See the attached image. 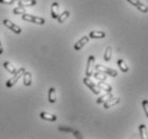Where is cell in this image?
<instances>
[{"instance_id": "obj_6", "label": "cell", "mask_w": 148, "mask_h": 139, "mask_svg": "<svg viewBox=\"0 0 148 139\" xmlns=\"http://www.w3.org/2000/svg\"><path fill=\"white\" fill-rule=\"evenodd\" d=\"M129 3L132 4L133 7H135L138 10H140L143 13H147L148 12V7H146L143 2H141L140 0H127Z\"/></svg>"}, {"instance_id": "obj_20", "label": "cell", "mask_w": 148, "mask_h": 139, "mask_svg": "<svg viewBox=\"0 0 148 139\" xmlns=\"http://www.w3.org/2000/svg\"><path fill=\"white\" fill-rule=\"evenodd\" d=\"M98 88L100 89V90H103L106 92H112V87L108 84H104V82H99L97 84Z\"/></svg>"}, {"instance_id": "obj_10", "label": "cell", "mask_w": 148, "mask_h": 139, "mask_svg": "<svg viewBox=\"0 0 148 139\" xmlns=\"http://www.w3.org/2000/svg\"><path fill=\"white\" fill-rule=\"evenodd\" d=\"M59 15H60V6L58 2H53L51 4V17L57 19Z\"/></svg>"}, {"instance_id": "obj_12", "label": "cell", "mask_w": 148, "mask_h": 139, "mask_svg": "<svg viewBox=\"0 0 148 139\" xmlns=\"http://www.w3.org/2000/svg\"><path fill=\"white\" fill-rule=\"evenodd\" d=\"M40 118L43 119V120H46V121H51V122H54L57 121V115H51V113H48V112H40Z\"/></svg>"}, {"instance_id": "obj_9", "label": "cell", "mask_w": 148, "mask_h": 139, "mask_svg": "<svg viewBox=\"0 0 148 139\" xmlns=\"http://www.w3.org/2000/svg\"><path fill=\"white\" fill-rule=\"evenodd\" d=\"M88 41H90V37H86V35H85V37H82L80 40H79V41H77V43L74 45V49H75V50H80L84 45L88 44Z\"/></svg>"}, {"instance_id": "obj_8", "label": "cell", "mask_w": 148, "mask_h": 139, "mask_svg": "<svg viewBox=\"0 0 148 139\" xmlns=\"http://www.w3.org/2000/svg\"><path fill=\"white\" fill-rule=\"evenodd\" d=\"M121 102V100H119V98H110L109 100H107L106 102L103 103V107L104 109H109L111 108V107H113V106L117 105L118 103Z\"/></svg>"}, {"instance_id": "obj_11", "label": "cell", "mask_w": 148, "mask_h": 139, "mask_svg": "<svg viewBox=\"0 0 148 139\" xmlns=\"http://www.w3.org/2000/svg\"><path fill=\"white\" fill-rule=\"evenodd\" d=\"M23 82H24V85L26 87L31 86V84H32V76H31L30 72L25 71L24 75H23Z\"/></svg>"}, {"instance_id": "obj_18", "label": "cell", "mask_w": 148, "mask_h": 139, "mask_svg": "<svg viewBox=\"0 0 148 139\" xmlns=\"http://www.w3.org/2000/svg\"><path fill=\"white\" fill-rule=\"evenodd\" d=\"M112 96H113L112 92H107L106 94L101 95L100 98H98V100L96 101V103H97V104H102V103H104L107 100H109V98H112Z\"/></svg>"}, {"instance_id": "obj_1", "label": "cell", "mask_w": 148, "mask_h": 139, "mask_svg": "<svg viewBox=\"0 0 148 139\" xmlns=\"http://www.w3.org/2000/svg\"><path fill=\"white\" fill-rule=\"evenodd\" d=\"M25 71H26V70H25L24 66H20V68H18L15 73H14L13 77H11L9 80H7V82H5V86H7L8 88H11V87H13L15 84H17V82H18L20 78H21V76L24 75Z\"/></svg>"}, {"instance_id": "obj_5", "label": "cell", "mask_w": 148, "mask_h": 139, "mask_svg": "<svg viewBox=\"0 0 148 139\" xmlns=\"http://www.w3.org/2000/svg\"><path fill=\"white\" fill-rule=\"evenodd\" d=\"M94 66H95V57L94 56H90L88 59L86 70H85V75H86L88 77L93 76V73H94Z\"/></svg>"}, {"instance_id": "obj_25", "label": "cell", "mask_w": 148, "mask_h": 139, "mask_svg": "<svg viewBox=\"0 0 148 139\" xmlns=\"http://www.w3.org/2000/svg\"><path fill=\"white\" fill-rule=\"evenodd\" d=\"M142 106H143V109L145 111V115L148 118V101L147 100H143L142 101Z\"/></svg>"}, {"instance_id": "obj_15", "label": "cell", "mask_w": 148, "mask_h": 139, "mask_svg": "<svg viewBox=\"0 0 148 139\" xmlns=\"http://www.w3.org/2000/svg\"><path fill=\"white\" fill-rule=\"evenodd\" d=\"M88 37L92 39H103L106 37V32H103V31H91Z\"/></svg>"}, {"instance_id": "obj_14", "label": "cell", "mask_w": 148, "mask_h": 139, "mask_svg": "<svg viewBox=\"0 0 148 139\" xmlns=\"http://www.w3.org/2000/svg\"><path fill=\"white\" fill-rule=\"evenodd\" d=\"M36 4V0H19L18 1V7H33Z\"/></svg>"}, {"instance_id": "obj_21", "label": "cell", "mask_w": 148, "mask_h": 139, "mask_svg": "<svg viewBox=\"0 0 148 139\" xmlns=\"http://www.w3.org/2000/svg\"><path fill=\"white\" fill-rule=\"evenodd\" d=\"M68 17H69V12H68V11H64L63 13L59 15V17H58L57 19H58V21H59V24H63Z\"/></svg>"}, {"instance_id": "obj_4", "label": "cell", "mask_w": 148, "mask_h": 139, "mask_svg": "<svg viewBox=\"0 0 148 139\" xmlns=\"http://www.w3.org/2000/svg\"><path fill=\"white\" fill-rule=\"evenodd\" d=\"M83 84L86 86V87H88V88L91 89V91L93 92L94 94H99V93H100V89L98 88V86L92 82L91 79H90V77H88V76L83 78Z\"/></svg>"}, {"instance_id": "obj_16", "label": "cell", "mask_w": 148, "mask_h": 139, "mask_svg": "<svg viewBox=\"0 0 148 139\" xmlns=\"http://www.w3.org/2000/svg\"><path fill=\"white\" fill-rule=\"evenodd\" d=\"M138 131H140V136H141L142 139H147L148 138V134H147V127L144 124H141L138 126Z\"/></svg>"}, {"instance_id": "obj_22", "label": "cell", "mask_w": 148, "mask_h": 139, "mask_svg": "<svg viewBox=\"0 0 148 139\" xmlns=\"http://www.w3.org/2000/svg\"><path fill=\"white\" fill-rule=\"evenodd\" d=\"M111 58H112V47L111 46H107L106 51H104V56H103L104 61L109 62L111 60Z\"/></svg>"}, {"instance_id": "obj_28", "label": "cell", "mask_w": 148, "mask_h": 139, "mask_svg": "<svg viewBox=\"0 0 148 139\" xmlns=\"http://www.w3.org/2000/svg\"><path fill=\"white\" fill-rule=\"evenodd\" d=\"M74 135H75V137H78V138H81V136H80V133L79 132H77V131H74Z\"/></svg>"}, {"instance_id": "obj_24", "label": "cell", "mask_w": 148, "mask_h": 139, "mask_svg": "<svg viewBox=\"0 0 148 139\" xmlns=\"http://www.w3.org/2000/svg\"><path fill=\"white\" fill-rule=\"evenodd\" d=\"M13 13L16 14V15H23V14L26 13V9L23 7H17L13 10Z\"/></svg>"}, {"instance_id": "obj_29", "label": "cell", "mask_w": 148, "mask_h": 139, "mask_svg": "<svg viewBox=\"0 0 148 139\" xmlns=\"http://www.w3.org/2000/svg\"><path fill=\"white\" fill-rule=\"evenodd\" d=\"M3 53V48H2V45H1V41H0V55Z\"/></svg>"}, {"instance_id": "obj_7", "label": "cell", "mask_w": 148, "mask_h": 139, "mask_svg": "<svg viewBox=\"0 0 148 139\" xmlns=\"http://www.w3.org/2000/svg\"><path fill=\"white\" fill-rule=\"evenodd\" d=\"M3 25L5 26V27L9 28L10 30L13 31L14 33H16V34L21 33V28L18 27L17 25H15L14 23H12L11 21H9V19H3Z\"/></svg>"}, {"instance_id": "obj_26", "label": "cell", "mask_w": 148, "mask_h": 139, "mask_svg": "<svg viewBox=\"0 0 148 139\" xmlns=\"http://www.w3.org/2000/svg\"><path fill=\"white\" fill-rule=\"evenodd\" d=\"M59 131H61V132H71V133H73L75 129H71V127H67V126H59Z\"/></svg>"}, {"instance_id": "obj_23", "label": "cell", "mask_w": 148, "mask_h": 139, "mask_svg": "<svg viewBox=\"0 0 148 139\" xmlns=\"http://www.w3.org/2000/svg\"><path fill=\"white\" fill-rule=\"evenodd\" d=\"M93 75H94V77L96 78V79H98L99 82H106V80H107V75L104 74V73L96 71L95 73H93Z\"/></svg>"}, {"instance_id": "obj_13", "label": "cell", "mask_w": 148, "mask_h": 139, "mask_svg": "<svg viewBox=\"0 0 148 139\" xmlns=\"http://www.w3.org/2000/svg\"><path fill=\"white\" fill-rule=\"evenodd\" d=\"M48 101L51 104L57 102V92H56V89L54 88L49 89V91H48Z\"/></svg>"}, {"instance_id": "obj_30", "label": "cell", "mask_w": 148, "mask_h": 139, "mask_svg": "<svg viewBox=\"0 0 148 139\" xmlns=\"http://www.w3.org/2000/svg\"><path fill=\"white\" fill-rule=\"evenodd\" d=\"M15 1H16V0H15ZM18 1H19V0H18Z\"/></svg>"}, {"instance_id": "obj_27", "label": "cell", "mask_w": 148, "mask_h": 139, "mask_svg": "<svg viewBox=\"0 0 148 139\" xmlns=\"http://www.w3.org/2000/svg\"><path fill=\"white\" fill-rule=\"evenodd\" d=\"M15 0H0V3L2 4H13Z\"/></svg>"}, {"instance_id": "obj_17", "label": "cell", "mask_w": 148, "mask_h": 139, "mask_svg": "<svg viewBox=\"0 0 148 139\" xmlns=\"http://www.w3.org/2000/svg\"><path fill=\"white\" fill-rule=\"evenodd\" d=\"M117 64H118V66H119V68H121V72H124V73H127V72L129 71L128 65H127V63H126V61H125L124 59H118Z\"/></svg>"}, {"instance_id": "obj_19", "label": "cell", "mask_w": 148, "mask_h": 139, "mask_svg": "<svg viewBox=\"0 0 148 139\" xmlns=\"http://www.w3.org/2000/svg\"><path fill=\"white\" fill-rule=\"evenodd\" d=\"M3 68H5V70H7V71L10 73V74H14V73L17 71L16 68H15V66H14V65L12 64L11 62H9V61L4 62V63H3Z\"/></svg>"}, {"instance_id": "obj_2", "label": "cell", "mask_w": 148, "mask_h": 139, "mask_svg": "<svg viewBox=\"0 0 148 139\" xmlns=\"http://www.w3.org/2000/svg\"><path fill=\"white\" fill-rule=\"evenodd\" d=\"M95 70L98 72H101V73H104L106 75H110L111 77H116L118 75L117 71L114 70V68H107V66H103V65L101 64H97L94 66Z\"/></svg>"}, {"instance_id": "obj_3", "label": "cell", "mask_w": 148, "mask_h": 139, "mask_svg": "<svg viewBox=\"0 0 148 139\" xmlns=\"http://www.w3.org/2000/svg\"><path fill=\"white\" fill-rule=\"evenodd\" d=\"M21 18L26 21L34 23V24H37V25H44L45 24V19L43 18V17L34 16V15H29V14H26V13L21 15Z\"/></svg>"}]
</instances>
